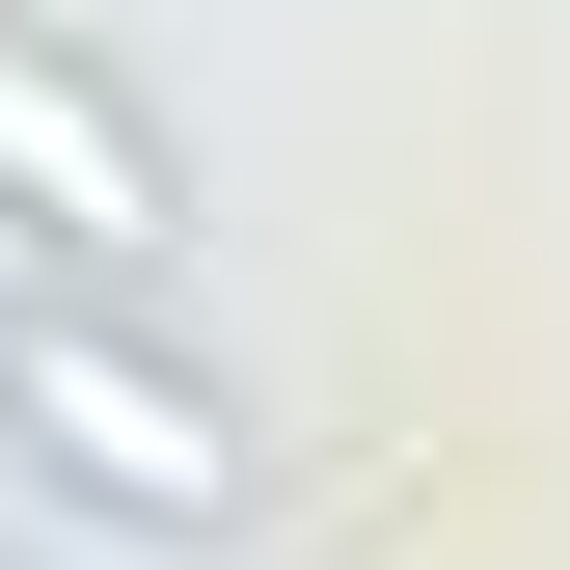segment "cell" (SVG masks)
I'll use <instances>...</instances> for the list:
<instances>
[{"mask_svg":"<svg viewBox=\"0 0 570 570\" xmlns=\"http://www.w3.org/2000/svg\"><path fill=\"white\" fill-rule=\"evenodd\" d=\"M0 462L28 489H82L109 543H245L272 517V435H245V381H190L136 299H0Z\"/></svg>","mask_w":570,"mask_h":570,"instance_id":"cell-1","label":"cell"},{"mask_svg":"<svg viewBox=\"0 0 570 570\" xmlns=\"http://www.w3.org/2000/svg\"><path fill=\"white\" fill-rule=\"evenodd\" d=\"M0 245H55L82 299L190 272V164H164V109H136L82 28H0Z\"/></svg>","mask_w":570,"mask_h":570,"instance_id":"cell-2","label":"cell"}]
</instances>
